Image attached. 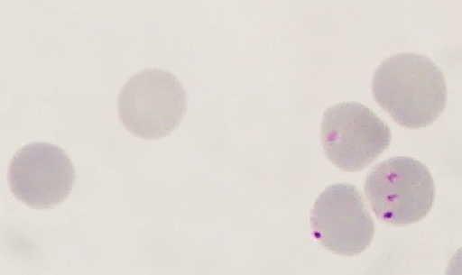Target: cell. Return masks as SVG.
<instances>
[{"mask_svg": "<svg viewBox=\"0 0 462 275\" xmlns=\"http://www.w3.org/2000/svg\"><path fill=\"white\" fill-rule=\"evenodd\" d=\"M374 98L401 126L419 129L435 123L447 105V82L441 69L425 55H393L375 70Z\"/></svg>", "mask_w": 462, "mask_h": 275, "instance_id": "1", "label": "cell"}, {"mask_svg": "<svg viewBox=\"0 0 462 275\" xmlns=\"http://www.w3.org/2000/svg\"><path fill=\"white\" fill-rule=\"evenodd\" d=\"M365 192L375 216L393 226L421 222L436 200L430 170L409 157H393L375 165L367 175Z\"/></svg>", "mask_w": 462, "mask_h": 275, "instance_id": "2", "label": "cell"}, {"mask_svg": "<svg viewBox=\"0 0 462 275\" xmlns=\"http://www.w3.org/2000/svg\"><path fill=\"white\" fill-rule=\"evenodd\" d=\"M187 105L186 91L177 77L150 69L138 72L124 86L118 112L131 133L143 140H158L180 126Z\"/></svg>", "mask_w": 462, "mask_h": 275, "instance_id": "3", "label": "cell"}, {"mask_svg": "<svg viewBox=\"0 0 462 275\" xmlns=\"http://www.w3.org/2000/svg\"><path fill=\"white\" fill-rule=\"evenodd\" d=\"M322 142L328 160L346 172L362 171L390 146V127L370 108L345 102L328 108Z\"/></svg>", "mask_w": 462, "mask_h": 275, "instance_id": "4", "label": "cell"}, {"mask_svg": "<svg viewBox=\"0 0 462 275\" xmlns=\"http://www.w3.org/2000/svg\"><path fill=\"white\" fill-rule=\"evenodd\" d=\"M314 238L326 250L342 257H355L367 250L374 235V223L361 192L350 184L327 188L310 214Z\"/></svg>", "mask_w": 462, "mask_h": 275, "instance_id": "5", "label": "cell"}, {"mask_svg": "<svg viewBox=\"0 0 462 275\" xmlns=\"http://www.w3.org/2000/svg\"><path fill=\"white\" fill-rule=\"evenodd\" d=\"M8 178L15 198L35 209H48L61 204L70 195L75 169L60 147L32 143L15 153Z\"/></svg>", "mask_w": 462, "mask_h": 275, "instance_id": "6", "label": "cell"}]
</instances>
